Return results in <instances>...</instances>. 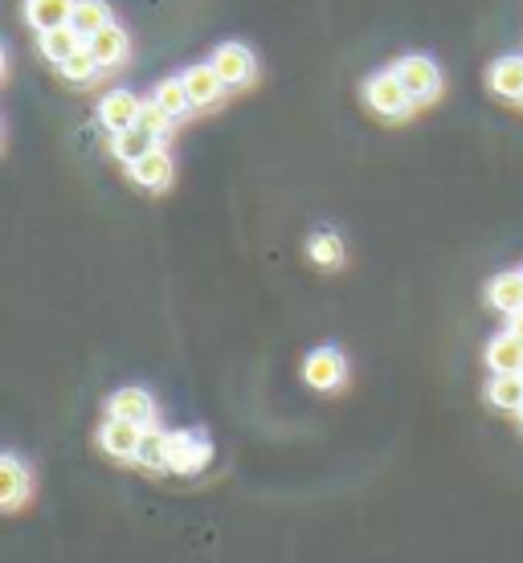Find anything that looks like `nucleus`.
<instances>
[{
	"label": "nucleus",
	"instance_id": "f257e3e1",
	"mask_svg": "<svg viewBox=\"0 0 523 563\" xmlns=\"http://www.w3.org/2000/svg\"><path fill=\"white\" fill-rule=\"evenodd\" d=\"M393 70H396V78L405 82V90H410V99L417 102V107H425V102H434L442 95V70L434 57L410 54V57H401Z\"/></svg>",
	"mask_w": 523,
	"mask_h": 563
},
{
	"label": "nucleus",
	"instance_id": "f03ea898",
	"mask_svg": "<svg viewBox=\"0 0 523 563\" xmlns=\"http://www.w3.org/2000/svg\"><path fill=\"white\" fill-rule=\"evenodd\" d=\"M364 99H368V107H372L377 114H384V119H405V114L417 107V102L410 99L405 82L396 78V70L372 74V78L364 82Z\"/></svg>",
	"mask_w": 523,
	"mask_h": 563
},
{
	"label": "nucleus",
	"instance_id": "7ed1b4c3",
	"mask_svg": "<svg viewBox=\"0 0 523 563\" xmlns=\"http://www.w3.org/2000/svg\"><path fill=\"white\" fill-rule=\"evenodd\" d=\"M303 380L315 393H336L344 380H348V360H344L340 347H315L307 360H303Z\"/></svg>",
	"mask_w": 523,
	"mask_h": 563
},
{
	"label": "nucleus",
	"instance_id": "20e7f679",
	"mask_svg": "<svg viewBox=\"0 0 523 563\" xmlns=\"http://www.w3.org/2000/svg\"><path fill=\"white\" fill-rule=\"evenodd\" d=\"M107 417H119V421H131L140 429H152L156 421V400L148 388H119V393L107 400Z\"/></svg>",
	"mask_w": 523,
	"mask_h": 563
},
{
	"label": "nucleus",
	"instance_id": "39448f33",
	"mask_svg": "<svg viewBox=\"0 0 523 563\" xmlns=\"http://www.w3.org/2000/svg\"><path fill=\"white\" fill-rule=\"evenodd\" d=\"M213 66H217V74L226 78V86H250L258 74V62L254 54L246 49L241 42H226L217 45V54H213Z\"/></svg>",
	"mask_w": 523,
	"mask_h": 563
},
{
	"label": "nucleus",
	"instance_id": "423d86ee",
	"mask_svg": "<svg viewBox=\"0 0 523 563\" xmlns=\"http://www.w3.org/2000/svg\"><path fill=\"white\" fill-rule=\"evenodd\" d=\"M140 111H143V102L135 99L131 90H111V95L99 102V123L111 131V135H119V131H131L140 123Z\"/></svg>",
	"mask_w": 523,
	"mask_h": 563
},
{
	"label": "nucleus",
	"instance_id": "0eeeda50",
	"mask_svg": "<svg viewBox=\"0 0 523 563\" xmlns=\"http://www.w3.org/2000/svg\"><path fill=\"white\" fill-rule=\"evenodd\" d=\"M209 441L197 433H168V470L176 474H193L209 462Z\"/></svg>",
	"mask_w": 523,
	"mask_h": 563
},
{
	"label": "nucleus",
	"instance_id": "6e6552de",
	"mask_svg": "<svg viewBox=\"0 0 523 563\" xmlns=\"http://www.w3.org/2000/svg\"><path fill=\"white\" fill-rule=\"evenodd\" d=\"M140 441H143L140 424L119 421V417H107V424H102V433H99V445L111 453V457H119V462H135Z\"/></svg>",
	"mask_w": 523,
	"mask_h": 563
},
{
	"label": "nucleus",
	"instance_id": "1a4fd4ad",
	"mask_svg": "<svg viewBox=\"0 0 523 563\" xmlns=\"http://www.w3.org/2000/svg\"><path fill=\"white\" fill-rule=\"evenodd\" d=\"M29 490H33V474L21 465V457L4 453V457H0V503H4V510L21 507L29 498Z\"/></svg>",
	"mask_w": 523,
	"mask_h": 563
},
{
	"label": "nucleus",
	"instance_id": "9d476101",
	"mask_svg": "<svg viewBox=\"0 0 523 563\" xmlns=\"http://www.w3.org/2000/svg\"><path fill=\"white\" fill-rule=\"evenodd\" d=\"M184 86H188V99H193V107H213V102L226 95V78L217 74V66L213 62H205V66H193V70L181 74Z\"/></svg>",
	"mask_w": 523,
	"mask_h": 563
},
{
	"label": "nucleus",
	"instance_id": "9b49d317",
	"mask_svg": "<svg viewBox=\"0 0 523 563\" xmlns=\"http://www.w3.org/2000/svg\"><path fill=\"white\" fill-rule=\"evenodd\" d=\"M487 367L495 376H520L523 372V339L515 331H503L487 343Z\"/></svg>",
	"mask_w": 523,
	"mask_h": 563
},
{
	"label": "nucleus",
	"instance_id": "f8f14e48",
	"mask_svg": "<svg viewBox=\"0 0 523 563\" xmlns=\"http://www.w3.org/2000/svg\"><path fill=\"white\" fill-rule=\"evenodd\" d=\"M131 168V180L140 184V188H152V192H160V188H168L172 184V159L164 147H156V152H148L143 159H135V164H128Z\"/></svg>",
	"mask_w": 523,
	"mask_h": 563
},
{
	"label": "nucleus",
	"instance_id": "ddd939ff",
	"mask_svg": "<svg viewBox=\"0 0 523 563\" xmlns=\"http://www.w3.org/2000/svg\"><path fill=\"white\" fill-rule=\"evenodd\" d=\"M487 302L503 314H520L523 310V269H508V274H495L491 286H487Z\"/></svg>",
	"mask_w": 523,
	"mask_h": 563
},
{
	"label": "nucleus",
	"instance_id": "4468645a",
	"mask_svg": "<svg viewBox=\"0 0 523 563\" xmlns=\"http://www.w3.org/2000/svg\"><path fill=\"white\" fill-rule=\"evenodd\" d=\"M74 4H78V0H25V21L37 29V33L62 29V25H70Z\"/></svg>",
	"mask_w": 523,
	"mask_h": 563
},
{
	"label": "nucleus",
	"instance_id": "2eb2a0df",
	"mask_svg": "<svg viewBox=\"0 0 523 563\" xmlns=\"http://www.w3.org/2000/svg\"><path fill=\"white\" fill-rule=\"evenodd\" d=\"M90 54L99 57V66L102 70H115V66H123V57H128V33L115 25H107V29H99L95 37H90Z\"/></svg>",
	"mask_w": 523,
	"mask_h": 563
},
{
	"label": "nucleus",
	"instance_id": "dca6fc26",
	"mask_svg": "<svg viewBox=\"0 0 523 563\" xmlns=\"http://www.w3.org/2000/svg\"><path fill=\"white\" fill-rule=\"evenodd\" d=\"M86 45V37H78L74 33V25H62V29H45L42 37H37V49H42L45 62H54V66H62L70 54H78Z\"/></svg>",
	"mask_w": 523,
	"mask_h": 563
},
{
	"label": "nucleus",
	"instance_id": "f3484780",
	"mask_svg": "<svg viewBox=\"0 0 523 563\" xmlns=\"http://www.w3.org/2000/svg\"><path fill=\"white\" fill-rule=\"evenodd\" d=\"M491 90L499 99H523V57L508 54L491 66Z\"/></svg>",
	"mask_w": 523,
	"mask_h": 563
},
{
	"label": "nucleus",
	"instance_id": "a211bd4d",
	"mask_svg": "<svg viewBox=\"0 0 523 563\" xmlns=\"http://www.w3.org/2000/svg\"><path fill=\"white\" fill-rule=\"evenodd\" d=\"M70 25H74V33H78V37H86V42H90L99 29L111 25V4H107V0H78V4H74Z\"/></svg>",
	"mask_w": 523,
	"mask_h": 563
},
{
	"label": "nucleus",
	"instance_id": "6ab92c4d",
	"mask_svg": "<svg viewBox=\"0 0 523 563\" xmlns=\"http://www.w3.org/2000/svg\"><path fill=\"white\" fill-rule=\"evenodd\" d=\"M156 147H160V140L152 131H143L140 123L131 131H119V135H115V155H119L123 164H135V159H143V155L156 152Z\"/></svg>",
	"mask_w": 523,
	"mask_h": 563
},
{
	"label": "nucleus",
	"instance_id": "aec40b11",
	"mask_svg": "<svg viewBox=\"0 0 523 563\" xmlns=\"http://www.w3.org/2000/svg\"><path fill=\"white\" fill-rule=\"evenodd\" d=\"M307 257H312L315 266H324V269H340L344 266V241H340V233H331V229L315 233V238L307 241Z\"/></svg>",
	"mask_w": 523,
	"mask_h": 563
},
{
	"label": "nucleus",
	"instance_id": "412c9836",
	"mask_svg": "<svg viewBox=\"0 0 523 563\" xmlns=\"http://www.w3.org/2000/svg\"><path fill=\"white\" fill-rule=\"evenodd\" d=\"M487 400L503 412H523V372L520 376H495L487 388Z\"/></svg>",
	"mask_w": 523,
	"mask_h": 563
},
{
	"label": "nucleus",
	"instance_id": "4be33fe9",
	"mask_svg": "<svg viewBox=\"0 0 523 563\" xmlns=\"http://www.w3.org/2000/svg\"><path fill=\"white\" fill-rule=\"evenodd\" d=\"M152 99H156L172 119H184V114L193 111V99H188L184 78H164V82H156V95H152Z\"/></svg>",
	"mask_w": 523,
	"mask_h": 563
},
{
	"label": "nucleus",
	"instance_id": "5701e85b",
	"mask_svg": "<svg viewBox=\"0 0 523 563\" xmlns=\"http://www.w3.org/2000/svg\"><path fill=\"white\" fill-rule=\"evenodd\" d=\"M135 462L148 465V470H168V433H160V429H143Z\"/></svg>",
	"mask_w": 523,
	"mask_h": 563
},
{
	"label": "nucleus",
	"instance_id": "b1692460",
	"mask_svg": "<svg viewBox=\"0 0 523 563\" xmlns=\"http://www.w3.org/2000/svg\"><path fill=\"white\" fill-rule=\"evenodd\" d=\"M57 70H62V78H66V82H90L95 74H102V66H99V57L90 54V45H83V49L66 57Z\"/></svg>",
	"mask_w": 523,
	"mask_h": 563
},
{
	"label": "nucleus",
	"instance_id": "393cba45",
	"mask_svg": "<svg viewBox=\"0 0 523 563\" xmlns=\"http://www.w3.org/2000/svg\"><path fill=\"white\" fill-rule=\"evenodd\" d=\"M172 123H176V119H172V114L164 111V107H160L156 99H152V102H143V111H140V128H143V131H152L156 140H168Z\"/></svg>",
	"mask_w": 523,
	"mask_h": 563
},
{
	"label": "nucleus",
	"instance_id": "a878e982",
	"mask_svg": "<svg viewBox=\"0 0 523 563\" xmlns=\"http://www.w3.org/2000/svg\"><path fill=\"white\" fill-rule=\"evenodd\" d=\"M511 331L523 339V310H520V314H511Z\"/></svg>",
	"mask_w": 523,
	"mask_h": 563
}]
</instances>
